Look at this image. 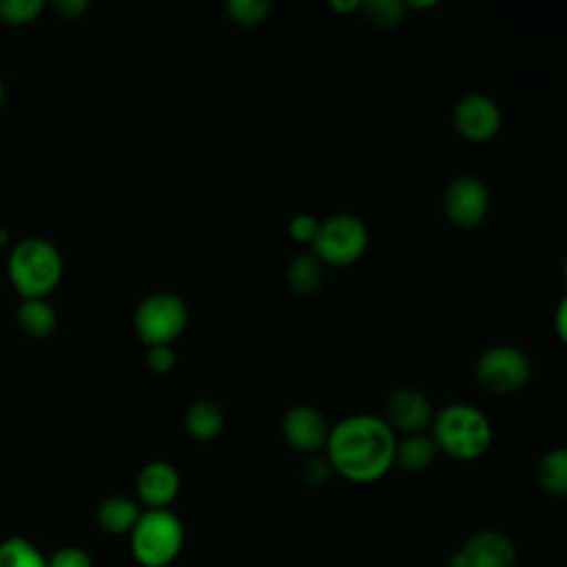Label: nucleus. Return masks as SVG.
Instances as JSON below:
<instances>
[{"label": "nucleus", "instance_id": "obj_1", "mask_svg": "<svg viewBox=\"0 0 567 567\" xmlns=\"http://www.w3.org/2000/svg\"><path fill=\"white\" fill-rule=\"evenodd\" d=\"M394 432L372 414H354L339 421L326 441V458L332 472L352 483H374L394 465Z\"/></svg>", "mask_w": 567, "mask_h": 567}, {"label": "nucleus", "instance_id": "obj_2", "mask_svg": "<svg viewBox=\"0 0 567 567\" xmlns=\"http://www.w3.org/2000/svg\"><path fill=\"white\" fill-rule=\"evenodd\" d=\"M62 270L60 250L42 237L18 241L7 261L9 279L22 299H44L60 284Z\"/></svg>", "mask_w": 567, "mask_h": 567}, {"label": "nucleus", "instance_id": "obj_3", "mask_svg": "<svg viewBox=\"0 0 567 567\" xmlns=\"http://www.w3.org/2000/svg\"><path fill=\"white\" fill-rule=\"evenodd\" d=\"M432 441L456 461H474L483 456L492 443L487 416L470 403H450L434 416Z\"/></svg>", "mask_w": 567, "mask_h": 567}, {"label": "nucleus", "instance_id": "obj_4", "mask_svg": "<svg viewBox=\"0 0 567 567\" xmlns=\"http://www.w3.org/2000/svg\"><path fill=\"white\" fill-rule=\"evenodd\" d=\"M131 554L142 567H168L184 547L182 520L171 509H146L128 532Z\"/></svg>", "mask_w": 567, "mask_h": 567}, {"label": "nucleus", "instance_id": "obj_5", "mask_svg": "<svg viewBox=\"0 0 567 567\" xmlns=\"http://www.w3.org/2000/svg\"><path fill=\"white\" fill-rule=\"evenodd\" d=\"M135 332L142 343L153 346H171L188 323L186 303L171 292H157L146 297L133 317Z\"/></svg>", "mask_w": 567, "mask_h": 567}, {"label": "nucleus", "instance_id": "obj_6", "mask_svg": "<svg viewBox=\"0 0 567 567\" xmlns=\"http://www.w3.org/2000/svg\"><path fill=\"white\" fill-rule=\"evenodd\" d=\"M368 246V228L354 215H332L319 224V233L312 241L315 257L321 264L348 266L354 264Z\"/></svg>", "mask_w": 567, "mask_h": 567}, {"label": "nucleus", "instance_id": "obj_7", "mask_svg": "<svg viewBox=\"0 0 567 567\" xmlns=\"http://www.w3.org/2000/svg\"><path fill=\"white\" fill-rule=\"evenodd\" d=\"M529 359L512 346H494L485 350L476 365V381L492 394H512L520 390L529 379Z\"/></svg>", "mask_w": 567, "mask_h": 567}, {"label": "nucleus", "instance_id": "obj_8", "mask_svg": "<svg viewBox=\"0 0 567 567\" xmlns=\"http://www.w3.org/2000/svg\"><path fill=\"white\" fill-rule=\"evenodd\" d=\"M489 206V193L476 175L454 177L443 193V213L458 228L478 226Z\"/></svg>", "mask_w": 567, "mask_h": 567}, {"label": "nucleus", "instance_id": "obj_9", "mask_svg": "<svg viewBox=\"0 0 567 567\" xmlns=\"http://www.w3.org/2000/svg\"><path fill=\"white\" fill-rule=\"evenodd\" d=\"M516 545L496 529L472 534L450 558V567H514Z\"/></svg>", "mask_w": 567, "mask_h": 567}, {"label": "nucleus", "instance_id": "obj_10", "mask_svg": "<svg viewBox=\"0 0 567 567\" xmlns=\"http://www.w3.org/2000/svg\"><path fill=\"white\" fill-rule=\"evenodd\" d=\"M452 122L461 137L470 142H485L501 128V109L492 97L470 93L456 102Z\"/></svg>", "mask_w": 567, "mask_h": 567}, {"label": "nucleus", "instance_id": "obj_11", "mask_svg": "<svg viewBox=\"0 0 567 567\" xmlns=\"http://www.w3.org/2000/svg\"><path fill=\"white\" fill-rule=\"evenodd\" d=\"M281 432L286 443L297 450L312 454L321 447H326L330 427L326 425L323 414L312 405H295L286 412L281 421Z\"/></svg>", "mask_w": 567, "mask_h": 567}, {"label": "nucleus", "instance_id": "obj_12", "mask_svg": "<svg viewBox=\"0 0 567 567\" xmlns=\"http://www.w3.org/2000/svg\"><path fill=\"white\" fill-rule=\"evenodd\" d=\"M383 421L392 427V432L401 430L405 434H419L432 421V405L419 390L401 388L388 396Z\"/></svg>", "mask_w": 567, "mask_h": 567}, {"label": "nucleus", "instance_id": "obj_13", "mask_svg": "<svg viewBox=\"0 0 567 567\" xmlns=\"http://www.w3.org/2000/svg\"><path fill=\"white\" fill-rule=\"evenodd\" d=\"M137 496L146 509H168L179 494V474L166 461H153L137 474Z\"/></svg>", "mask_w": 567, "mask_h": 567}, {"label": "nucleus", "instance_id": "obj_14", "mask_svg": "<svg viewBox=\"0 0 567 567\" xmlns=\"http://www.w3.org/2000/svg\"><path fill=\"white\" fill-rule=\"evenodd\" d=\"M140 514H142V509H140L137 501L126 498V496H111L100 503V507L95 512V520H97L100 529L117 536V534H128L135 527Z\"/></svg>", "mask_w": 567, "mask_h": 567}, {"label": "nucleus", "instance_id": "obj_15", "mask_svg": "<svg viewBox=\"0 0 567 567\" xmlns=\"http://www.w3.org/2000/svg\"><path fill=\"white\" fill-rule=\"evenodd\" d=\"M436 452L432 436H425L423 432L408 434L394 445V463L405 472H423L434 463Z\"/></svg>", "mask_w": 567, "mask_h": 567}, {"label": "nucleus", "instance_id": "obj_16", "mask_svg": "<svg viewBox=\"0 0 567 567\" xmlns=\"http://www.w3.org/2000/svg\"><path fill=\"white\" fill-rule=\"evenodd\" d=\"M58 317L44 299H24L18 308V326L33 339H44L55 330Z\"/></svg>", "mask_w": 567, "mask_h": 567}, {"label": "nucleus", "instance_id": "obj_17", "mask_svg": "<svg viewBox=\"0 0 567 567\" xmlns=\"http://www.w3.org/2000/svg\"><path fill=\"white\" fill-rule=\"evenodd\" d=\"M224 427V412L213 401H195L186 412V430L197 441H213Z\"/></svg>", "mask_w": 567, "mask_h": 567}, {"label": "nucleus", "instance_id": "obj_18", "mask_svg": "<svg viewBox=\"0 0 567 567\" xmlns=\"http://www.w3.org/2000/svg\"><path fill=\"white\" fill-rule=\"evenodd\" d=\"M286 281L290 286V290H295L297 295H312L315 290H319L321 281H323V268L321 261L310 255H297L286 270Z\"/></svg>", "mask_w": 567, "mask_h": 567}, {"label": "nucleus", "instance_id": "obj_19", "mask_svg": "<svg viewBox=\"0 0 567 567\" xmlns=\"http://www.w3.org/2000/svg\"><path fill=\"white\" fill-rule=\"evenodd\" d=\"M536 481L547 494L565 496L567 494V452L565 450L545 452L536 465Z\"/></svg>", "mask_w": 567, "mask_h": 567}, {"label": "nucleus", "instance_id": "obj_20", "mask_svg": "<svg viewBox=\"0 0 567 567\" xmlns=\"http://www.w3.org/2000/svg\"><path fill=\"white\" fill-rule=\"evenodd\" d=\"M0 567H47V558L31 540L9 536L0 543Z\"/></svg>", "mask_w": 567, "mask_h": 567}, {"label": "nucleus", "instance_id": "obj_21", "mask_svg": "<svg viewBox=\"0 0 567 567\" xmlns=\"http://www.w3.org/2000/svg\"><path fill=\"white\" fill-rule=\"evenodd\" d=\"M359 9L372 24L381 29L396 27L405 16V4L399 0H365L359 2Z\"/></svg>", "mask_w": 567, "mask_h": 567}, {"label": "nucleus", "instance_id": "obj_22", "mask_svg": "<svg viewBox=\"0 0 567 567\" xmlns=\"http://www.w3.org/2000/svg\"><path fill=\"white\" fill-rule=\"evenodd\" d=\"M226 13L233 22L241 27H255L268 18L270 2L268 0H228Z\"/></svg>", "mask_w": 567, "mask_h": 567}, {"label": "nucleus", "instance_id": "obj_23", "mask_svg": "<svg viewBox=\"0 0 567 567\" xmlns=\"http://www.w3.org/2000/svg\"><path fill=\"white\" fill-rule=\"evenodd\" d=\"M44 11L42 0H0V20L13 27L33 22Z\"/></svg>", "mask_w": 567, "mask_h": 567}, {"label": "nucleus", "instance_id": "obj_24", "mask_svg": "<svg viewBox=\"0 0 567 567\" xmlns=\"http://www.w3.org/2000/svg\"><path fill=\"white\" fill-rule=\"evenodd\" d=\"M47 567H93V560L80 547H60L47 558Z\"/></svg>", "mask_w": 567, "mask_h": 567}, {"label": "nucleus", "instance_id": "obj_25", "mask_svg": "<svg viewBox=\"0 0 567 567\" xmlns=\"http://www.w3.org/2000/svg\"><path fill=\"white\" fill-rule=\"evenodd\" d=\"M288 233L295 241H303V244H312L317 233H319V221L312 217V215H295L290 219V226H288Z\"/></svg>", "mask_w": 567, "mask_h": 567}, {"label": "nucleus", "instance_id": "obj_26", "mask_svg": "<svg viewBox=\"0 0 567 567\" xmlns=\"http://www.w3.org/2000/svg\"><path fill=\"white\" fill-rule=\"evenodd\" d=\"M146 363L153 372L166 374L175 365V352L171 346H153V348H148Z\"/></svg>", "mask_w": 567, "mask_h": 567}, {"label": "nucleus", "instance_id": "obj_27", "mask_svg": "<svg viewBox=\"0 0 567 567\" xmlns=\"http://www.w3.org/2000/svg\"><path fill=\"white\" fill-rule=\"evenodd\" d=\"M330 474H332V465H330V461L326 456L323 458H310L308 465L303 467V478L308 483H312V485L326 483L330 478Z\"/></svg>", "mask_w": 567, "mask_h": 567}, {"label": "nucleus", "instance_id": "obj_28", "mask_svg": "<svg viewBox=\"0 0 567 567\" xmlns=\"http://www.w3.org/2000/svg\"><path fill=\"white\" fill-rule=\"evenodd\" d=\"M55 9H58V13L62 18L75 20V18H80L89 9V2L86 0H58Z\"/></svg>", "mask_w": 567, "mask_h": 567}, {"label": "nucleus", "instance_id": "obj_29", "mask_svg": "<svg viewBox=\"0 0 567 567\" xmlns=\"http://www.w3.org/2000/svg\"><path fill=\"white\" fill-rule=\"evenodd\" d=\"M565 315H567V308H565V301L558 306V312H556V330H558V337L565 339Z\"/></svg>", "mask_w": 567, "mask_h": 567}, {"label": "nucleus", "instance_id": "obj_30", "mask_svg": "<svg viewBox=\"0 0 567 567\" xmlns=\"http://www.w3.org/2000/svg\"><path fill=\"white\" fill-rule=\"evenodd\" d=\"M332 9L334 11H354V9H359V2L357 0H350V2H332Z\"/></svg>", "mask_w": 567, "mask_h": 567}, {"label": "nucleus", "instance_id": "obj_31", "mask_svg": "<svg viewBox=\"0 0 567 567\" xmlns=\"http://www.w3.org/2000/svg\"><path fill=\"white\" fill-rule=\"evenodd\" d=\"M2 100H4V84H2V80H0V106H2Z\"/></svg>", "mask_w": 567, "mask_h": 567}, {"label": "nucleus", "instance_id": "obj_32", "mask_svg": "<svg viewBox=\"0 0 567 567\" xmlns=\"http://www.w3.org/2000/svg\"><path fill=\"white\" fill-rule=\"evenodd\" d=\"M4 239H7V235H4V233H2V230H0V244H2V241H4Z\"/></svg>", "mask_w": 567, "mask_h": 567}]
</instances>
